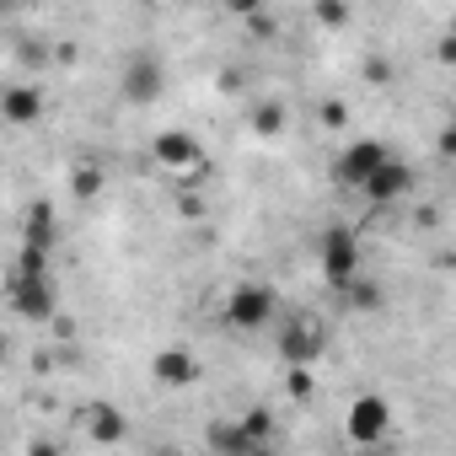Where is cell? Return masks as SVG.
<instances>
[{
    "mask_svg": "<svg viewBox=\"0 0 456 456\" xmlns=\"http://www.w3.org/2000/svg\"><path fill=\"white\" fill-rule=\"evenodd\" d=\"M322 274H328L333 290H349L354 274H360V242H354V232H344V225H333L322 237Z\"/></svg>",
    "mask_w": 456,
    "mask_h": 456,
    "instance_id": "obj_1",
    "label": "cell"
},
{
    "mask_svg": "<svg viewBox=\"0 0 456 456\" xmlns=\"http://www.w3.org/2000/svg\"><path fill=\"white\" fill-rule=\"evenodd\" d=\"M387 424H392V408H387V397H376V392L354 397V403H349V413H344V429H349V440H360L365 451L387 440Z\"/></svg>",
    "mask_w": 456,
    "mask_h": 456,
    "instance_id": "obj_2",
    "label": "cell"
},
{
    "mask_svg": "<svg viewBox=\"0 0 456 456\" xmlns=\"http://www.w3.org/2000/svg\"><path fill=\"white\" fill-rule=\"evenodd\" d=\"M392 156H387V145H376V140H354V145H344V156H338V183H349V188H370V177L387 167Z\"/></svg>",
    "mask_w": 456,
    "mask_h": 456,
    "instance_id": "obj_3",
    "label": "cell"
},
{
    "mask_svg": "<svg viewBox=\"0 0 456 456\" xmlns=\"http://www.w3.org/2000/svg\"><path fill=\"white\" fill-rule=\"evenodd\" d=\"M269 312H274V290H264V285H242V290H232V301H225V322L242 328V333L264 328Z\"/></svg>",
    "mask_w": 456,
    "mask_h": 456,
    "instance_id": "obj_4",
    "label": "cell"
},
{
    "mask_svg": "<svg viewBox=\"0 0 456 456\" xmlns=\"http://www.w3.org/2000/svg\"><path fill=\"white\" fill-rule=\"evenodd\" d=\"M280 354H285L290 365H312V360L322 354V328H317L312 317H296V322L285 328V338H280Z\"/></svg>",
    "mask_w": 456,
    "mask_h": 456,
    "instance_id": "obj_5",
    "label": "cell"
},
{
    "mask_svg": "<svg viewBox=\"0 0 456 456\" xmlns=\"http://www.w3.org/2000/svg\"><path fill=\"white\" fill-rule=\"evenodd\" d=\"M124 92H129L134 102H151V97L161 92V65H156V60H134V65L124 70Z\"/></svg>",
    "mask_w": 456,
    "mask_h": 456,
    "instance_id": "obj_6",
    "label": "cell"
},
{
    "mask_svg": "<svg viewBox=\"0 0 456 456\" xmlns=\"http://www.w3.org/2000/svg\"><path fill=\"white\" fill-rule=\"evenodd\" d=\"M156 156H161L172 172H183V167H193V161H199V151H193V140H188V134H161V140H156Z\"/></svg>",
    "mask_w": 456,
    "mask_h": 456,
    "instance_id": "obj_7",
    "label": "cell"
},
{
    "mask_svg": "<svg viewBox=\"0 0 456 456\" xmlns=\"http://www.w3.org/2000/svg\"><path fill=\"white\" fill-rule=\"evenodd\" d=\"M403 188H408V172H403L397 161H387V167H381V172L370 177V188H365V199H376V204H381V199H397Z\"/></svg>",
    "mask_w": 456,
    "mask_h": 456,
    "instance_id": "obj_8",
    "label": "cell"
},
{
    "mask_svg": "<svg viewBox=\"0 0 456 456\" xmlns=\"http://www.w3.org/2000/svg\"><path fill=\"white\" fill-rule=\"evenodd\" d=\"M86 424H92L97 440H118V429H124V419L113 408H86Z\"/></svg>",
    "mask_w": 456,
    "mask_h": 456,
    "instance_id": "obj_9",
    "label": "cell"
},
{
    "mask_svg": "<svg viewBox=\"0 0 456 456\" xmlns=\"http://www.w3.org/2000/svg\"><path fill=\"white\" fill-rule=\"evenodd\" d=\"M156 376L161 381H193V360L188 354H161L156 360Z\"/></svg>",
    "mask_w": 456,
    "mask_h": 456,
    "instance_id": "obj_10",
    "label": "cell"
},
{
    "mask_svg": "<svg viewBox=\"0 0 456 456\" xmlns=\"http://www.w3.org/2000/svg\"><path fill=\"white\" fill-rule=\"evenodd\" d=\"M6 113H12V118H28V113H38V97H33V92H17V97L6 102Z\"/></svg>",
    "mask_w": 456,
    "mask_h": 456,
    "instance_id": "obj_11",
    "label": "cell"
},
{
    "mask_svg": "<svg viewBox=\"0 0 456 456\" xmlns=\"http://www.w3.org/2000/svg\"><path fill=\"white\" fill-rule=\"evenodd\" d=\"M360 456H392V451H387V445H370V451H360Z\"/></svg>",
    "mask_w": 456,
    "mask_h": 456,
    "instance_id": "obj_12",
    "label": "cell"
},
{
    "mask_svg": "<svg viewBox=\"0 0 456 456\" xmlns=\"http://www.w3.org/2000/svg\"><path fill=\"white\" fill-rule=\"evenodd\" d=\"M253 456H274V451H264V445H258V451H253Z\"/></svg>",
    "mask_w": 456,
    "mask_h": 456,
    "instance_id": "obj_13",
    "label": "cell"
}]
</instances>
